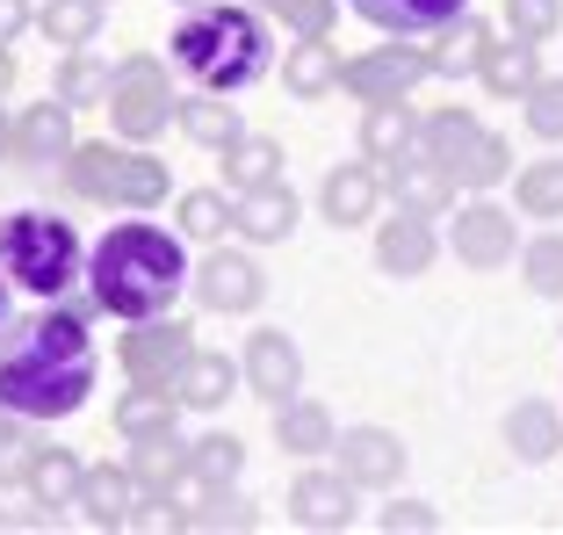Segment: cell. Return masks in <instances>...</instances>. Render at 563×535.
<instances>
[{
	"label": "cell",
	"mask_w": 563,
	"mask_h": 535,
	"mask_svg": "<svg viewBox=\"0 0 563 535\" xmlns=\"http://www.w3.org/2000/svg\"><path fill=\"white\" fill-rule=\"evenodd\" d=\"M95 391V340L80 312L51 304V312L8 326L0 340V405L15 419H66Z\"/></svg>",
	"instance_id": "obj_1"
},
{
	"label": "cell",
	"mask_w": 563,
	"mask_h": 535,
	"mask_svg": "<svg viewBox=\"0 0 563 535\" xmlns=\"http://www.w3.org/2000/svg\"><path fill=\"white\" fill-rule=\"evenodd\" d=\"M188 290V253L181 232H159V225H117L87 253V297L109 318H159L174 312V297Z\"/></svg>",
	"instance_id": "obj_2"
},
{
	"label": "cell",
	"mask_w": 563,
	"mask_h": 535,
	"mask_svg": "<svg viewBox=\"0 0 563 535\" xmlns=\"http://www.w3.org/2000/svg\"><path fill=\"white\" fill-rule=\"evenodd\" d=\"M174 66L188 73L210 95H239L275 66V36H267L261 8H239V0H217L174 30Z\"/></svg>",
	"instance_id": "obj_3"
},
{
	"label": "cell",
	"mask_w": 563,
	"mask_h": 535,
	"mask_svg": "<svg viewBox=\"0 0 563 535\" xmlns=\"http://www.w3.org/2000/svg\"><path fill=\"white\" fill-rule=\"evenodd\" d=\"M0 268L15 275L30 297L44 304H66V290L87 275V247L66 218H51V210H15V218H0Z\"/></svg>",
	"instance_id": "obj_4"
},
{
	"label": "cell",
	"mask_w": 563,
	"mask_h": 535,
	"mask_svg": "<svg viewBox=\"0 0 563 535\" xmlns=\"http://www.w3.org/2000/svg\"><path fill=\"white\" fill-rule=\"evenodd\" d=\"M66 182L95 203H123V210H152L166 203V167L152 152H117V145H73Z\"/></svg>",
	"instance_id": "obj_5"
},
{
	"label": "cell",
	"mask_w": 563,
	"mask_h": 535,
	"mask_svg": "<svg viewBox=\"0 0 563 535\" xmlns=\"http://www.w3.org/2000/svg\"><path fill=\"white\" fill-rule=\"evenodd\" d=\"M101 109L117 117V138L145 145V138H159L166 123H174V80H166L159 58H123L117 80H109V101H101Z\"/></svg>",
	"instance_id": "obj_6"
},
{
	"label": "cell",
	"mask_w": 563,
	"mask_h": 535,
	"mask_svg": "<svg viewBox=\"0 0 563 535\" xmlns=\"http://www.w3.org/2000/svg\"><path fill=\"white\" fill-rule=\"evenodd\" d=\"M196 354V340H188L181 318H137V334H123V369H131V384H166L174 391V376H181V362Z\"/></svg>",
	"instance_id": "obj_7"
},
{
	"label": "cell",
	"mask_w": 563,
	"mask_h": 535,
	"mask_svg": "<svg viewBox=\"0 0 563 535\" xmlns=\"http://www.w3.org/2000/svg\"><path fill=\"white\" fill-rule=\"evenodd\" d=\"M419 80H427V51H412V44L368 51V58H340V87L362 95V101H405Z\"/></svg>",
	"instance_id": "obj_8"
},
{
	"label": "cell",
	"mask_w": 563,
	"mask_h": 535,
	"mask_svg": "<svg viewBox=\"0 0 563 535\" xmlns=\"http://www.w3.org/2000/svg\"><path fill=\"white\" fill-rule=\"evenodd\" d=\"M332 456H340V478L354 492H383L405 478V441L390 427H347V441L332 435Z\"/></svg>",
	"instance_id": "obj_9"
},
{
	"label": "cell",
	"mask_w": 563,
	"mask_h": 535,
	"mask_svg": "<svg viewBox=\"0 0 563 535\" xmlns=\"http://www.w3.org/2000/svg\"><path fill=\"white\" fill-rule=\"evenodd\" d=\"M448 247H455V261H463V268H506L520 253L514 210H506V203H463V218H455Z\"/></svg>",
	"instance_id": "obj_10"
},
{
	"label": "cell",
	"mask_w": 563,
	"mask_h": 535,
	"mask_svg": "<svg viewBox=\"0 0 563 535\" xmlns=\"http://www.w3.org/2000/svg\"><path fill=\"white\" fill-rule=\"evenodd\" d=\"M239 376H246V391H253V398H267V405L297 398V391H303V354H297V340L275 334V326H261V334L246 340Z\"/></svg>",
	"instance_id": "obj_11"
},
{
	"label": "cell",
	"mask_w": 563,
	"mask_h": 535,
	"mask_svg": "<svg viewBox=\"0 0 563 535\" xmlns=\"http://www.w3.org/2000/svg\"><path fill=\"white\" fill-rule=\"evenodd\" d=\"M383 188L398 196V210H412V218H441L448 203H455V174L441 167V160H427V152H405V160H390L383 167Z\"/></svg>",
	"instance_id": "obj_12"
},
{
	"label": "cell",
	"mask_w": 563,
	"mask_h": 535,
	"mask_svg": "<svg viewBox=\"0 0 563 535\" xmlns=\"http://www.w3.org/2000/svg\"><path fill=\"white\" fill-rule=\"evenodd\" d=\"M188 283H196V304L202 312H253V304H261V268L246 261V253H210V261L196 268V275H188Z\"/></svg>",
	"instance_id": "obj_13"
},
{
	"label": "cell",
	"mask_w": 563,
	"mask_h": 535,
	"mask_svg": "<svg viewBox=\"0 0 563 535\" xmlns=\"http://www.w3.org/2000/svg\"><path fill=\"white\" fill-rule=\"evenodd\" d=\"M232 232L246 239V247H275V239H289V232H297V188L267 182V188L232 196Z\"/></svg>",
	"instance_id": "obj_14"
},
{
	"label": "cell",
	"mask_w": 563,
	"mask_h": 535,
	"mask_svg": "<svg viewBox=\"0 0 563 535\" xmlns=\"http://www.w3.org/2000/svg\"><path fill=\"white\" fill-rule=\"evenodd\" d=\"M354 15L368 22V30H383V36H433V30H448V22L463 15L470 0H347Z\"/></svg>",
	"instance_id": "obj_15"
},
{
	"label": "cell",
	"mask_w": 563,
	"mask_h": 535,
	"mask_svg": "<svg viewBox=\"0 0 563 535\" xmlns=\"http://www.w3.org/2000/svg\"><path fill=\"white\" fill-rule=\"evenodd\" d=\"M66 152H73V109L58 95L30 101L15 117V160L22 167H51V160H66Z\"/></svg>",
	"instance_id": "obj_16"
},
{
	"label": "cell",
	"mask_w": 563,
	"mask_h": 535,
	"mask_svg": "<svg viewBox=\"0 0 563 535\" xmlns=\"http://www.w3.org/2000/svg\"><path fill=\"white\" fill-rule=\"evenodd\" d=\"M289 521L303 528H347L354 521V485L340 470H303L297 485H289Z\"/></svg>",
	"instance_id": "obj_17"
},
{
	"label": "cell",
	"mask_w": 563,
	"mask_h": 535,
	"mask_svg": "<svg viewBox=\"0 0 563 535\" xmlns=\"http://www.w3.org/2000/svg\"><path fill=\"white\" fill-rule=\"evenodd\" d=\"M376 203H383V167H362V160H354V167H332L325 188H318V210H325L340 232H347V225H368Z\"/></svg>",
	"instance_id": "obj_18"
},
{
	"label": "cell",
	"mask_w": 563,
	"mask_h": 535,
	"mask_svg": "<svg viewBox=\"0 0 563 535\" xmlns=\"http://www.w3.org/2000/svg\"><path fill=\"white\" fill-rule=\"evenodd\" d=\"M137 478L117 463H87V485H80V514L95 521V528H131L137 521Z\"/></svg>",
	"instance_id": "obj_19"
},
{
	"label": "cell",
	"mask_w": 563,
	"mask_h": 535,
	"mask_svg": "<svg viewBox=\"0 0 563 535\" xmlns=\"http://www.w3.org/2000/svg\"><path fill=\"white\" fill-rule=\"evenodd\" d=\"M484 51H492V30H484V15H455L448 30H433V51H427V73L433 80H463V73L484 66Z\"/></svg>",
	"instance_id": "obj_20"
},
{
	"label": "cell",
	"mask_w": 563,
	"mask_h": 535,
	"mask_svg": "<svg viewBox=\"0 0 563 535\" xmlns=\"http://www.w3.org/2000/svg\"><path fill=\"white\" fill-rule=\"evenodd\" d=\"M22 485H30L36 506H80V485H87V463L73 449H30V470H22Z\"/></svg>",
	"instance_id": "obj_21"
},
{
	"label": "cell",
	"mask_w": 563,
	"mask_h": 535,
	"mask_svg": "<svg viewBox=\"0 0 563 535\" xmlns=\"http://www.w3.org/2000/svg\"><path fill=\"white\" fill-rule=\"evenodd\" d=\"M376 261H383V275H427L433 268V225L412 218V210H398V218L376 232Z\"/></svg>",
	"instance_id": "obj_22"
},
{
	"label": "cell",
	"mask_w": 563,
	"mask_h": 535,
	"mask_svg": "<svg viewBox=\"0 0 563 535\" xmlns=\"http://www.w3.org/2000/svg\"><path fill=\"white\" fill-rule=\"evenodd\" d=\"M412 145H419V117L412 109H405V101H368V117H362L368 167H390V160H405Z\"/></svg>",
	"instance_id": "obj_23"
},
{
	"label": "cell",
	"mask_w": 563,
	"mask_h": 535,
	"mask_svg": "<svg viewBox=\"0 0 563 535\" xmlns=\"http://www.w3.org/2000/svg\"><path fill=\"white\" fill-rule=\"evenodd\" d=\"M174 413H181V398L166 384H137L117 398V435L123 441H152V435H174Z\"/></svg>",
	"instance_id": "obj_24"
},
{
	"label": "cell",
	"mask_w": 563,
	"mask_h": 535,
	"mask_svg": "<svg viewBox=\"0 0 563 535\" xmlns=\"http://www.w3.org/2000/svg\"><path fill=\"white\" fill-rule=\"evenodd\" d=\"M275 441H282L289 456H325V449H332V413H325L318 398H303V391H297V398L275 405Z\"/></svg>",
	"instance_id": "obj_25"
},
{
	"label": "cell",
	"mask_w": 563,
	"mask_h": 535,
	"mask_svg": "<svg viewBox=\"0 0 563 535\" xmlns=\"http://www.w3.org/2000/svg\"><path fill=\"white\" fill-rule=\"evenodd\" d=\"M232 376H239V369H232V354L196 348V354L181 362V376H174V398H181V405H196V413H217V405L232 398Z\"/></svg>",
	"instance_id": "obj_26"
},
{
	"label": "cell",
	"mask_w": 563,
	"mask_h": 535,
	"mask_svg": "<svg viewBox=\"0 0 563 535\" xmlns=\"http://www.w3.org/2000/svg\"><path fill=\"white\" fill-rule=\"evenodd\" d=\"M174 123H181L196 145H210V152H224L239 131H246V123H239V109L224 95H210V87H202V95H188V101H174Z\"/></svg>",
	"instance_id": "obj_27"
},
{
	"label": "cell",
	"mask_w": 563,
	"mask_h": 535,
	"mask_svg": "<svg viewBox=\"0 0 563 535\" xmlns=\"http://www.w3.org/2000/svg\"><path fill=\"white\" fill-rule=\"evenodd\" d=\"M131 478H137V492H152V500H174V485L188 478V449L174 435H152V441H131Z\"/></svg>",
	"instance_id": "obj_28"
},
{
	"label": "cell",
	"mask_w": 563,
	"mask_h": 535,
	"mask_svg": "<svg viewBox=\"0 0 563 535\" xmlns=\"http://www.w3.org/2000/svg\"><path fill=\"white\" fill-rule=\"evenodd\" d=\"M224 182H232V196H246V188H267V182H282V145H275V138H253V131H239L232 145H224Z\"/></svg>",
	"instance_id": "obj_29"
},
{
	"label": "cell",
	"mask_w": 563,
	"mask_h": 535,
	"mask_svg": "<svg viewBox=\"0 0 563 535\" xmlns=\"http://www.w3.org/2000/svg\"><path fill=\"white\" fill-rule=\"evenodd\" d=\"M506 441H514L520 463H549V456H556V441H563V419L549 413L542 398H520L514 413H506Z\"/></svg>",
	"instance_id": "obj_30"
},
{
	"label": "cell",
	"mask_w": 563,
	"mask_h": 535,
	"mask_svg": "<svg viewBox=\"0 0 563 535\" xmlns=\"http://www.w3.org/2000/svg\"><path fill=\"white\" fill-rule=\"evenodd\" d=\"M340 87V51L325 44V36H297L289 44V95L297 101H318Z\"/></svg>",
	"instance_id": "obj_31"
},
{
	"label": "cell",
	"mask_w": 563,
	"mask_h": 535,
	"mask_svg": "<svg viewBox=\"0 0 563 535\" xmlns=\"http://www.w3.org/2000/svg\"><path fill=\"white\" fill-rule=\"evenodd\" d=\"M477 73H484V87H492L498 101H520L534 80H542V58H534V44H520V36H514V44H492V51H484Z\"/></svg>",
	"instance_id": "obj_32"
},
{
	"label": "cell",
	"mask_w": 563,
	"mask_h": 535,
	"mask_svg": "<svg viewBox=\"0 0 563 535\" xmlns=\"http://www.w3.org/2000/svg\"><path fill=\"white\" fill-rule=\"evenodd\" d=\"M109 80H117V66H101V58H87V51H66L51 95L66 101V109H101V101H109Z\"/></svg>",
	"instance_id": "obj_33"
},
{
	"label": "cell",
	"mask_w": 563,
	"mask_h": 535,
	"mask_svg": "<svg viewBox=\"0 0 563 535\" xmlns=\"http://www.w3.org/2000/svg\"><path fill=\"white\" fill-rule=\"evenodd\" d=\"M448 174H455V188H498L506 174H514V152H506V138H498V131H477Z\"/></svg>",
	"instance_id": "obj_34"
},
{
	"label": "cell",
	"mask_w": 563,
	"mask_h": 535,
	"mask_svg": "<svg viewBox=\"0 0 563 535\" xmlns=\"http://www.w3.org/2000/svg\"><path fill=\"white\" fill-rule=\"evenodd\" d=\"M239 463H246V441L239 435H202L196 449H188V485H232L239 478Z\"/></svg>",
	"instance_id": "obj_35"
},
{
	"label": "cell",
	"mask_w": 563,
	"mask_h": 535,
	"mask_svg": "<svg viewBox=\"0 0 563 535\" xmlns=\"http://www.w3.org/2000/svg\"><path fill=\"white\" fill-rule=\"evenodd\" d=\"M477 131H484V123L463 117V109H433V117H419V152H427V160H441V167H455V160H463V145Z\"/></svg>",
	"instance_id": "obj_36"
},
{
	"label": "cell",
	"mask_w": 563,
	"mask_h": 535,
	"mask_svg": "<svg viewBox=\"0 0 563 535\" xmlns=\"http://www.w3.org/2000/svg\"><path fill=\"white\" fill-rule=\"evenodd\" d=\"M44 36L51 44H66V51H87L95 44V30H101V0H44Z\"/></svg>",
	"instance_id": "obj_37"
},
{
	"label": "cell",
	"mask_w": 563,
	"mask_h": 535,
	"mask_svg": "<svg viewBox=\"0 0 563 535\" xmlns=\"http://www.w3.org/2000/svg\"><path fill=\"white\" fill-rule=\"evenodd\" d=\"M514 196H520V218H563V160H528Z\"/></svg>",
	"instance_id": "obj_38"
},
{
	"label": "cell",
	"mask_w": 563,
	"mask_h": 535,
	"mask_svg": "<svg viewBox=\"0 0 563 535\" xmlns=\"http://www.w3.org/2000/svg\"><path fill=\"white\" fill-rule=\"evenodd\" d=\"M181 232L188 239H224L232 232V196H224V188H188L181 196Z\"/></svg>",
	"instance_id": "obj_39"
},
{
	"label": "cell",
	"mask_w": 563,
	"mask_h": 535,
	"mask_svg": "<svg viewBox=\"0 0 563 535\" xmlns=\"http://www.w3.org/2000/svg\"><path fill=\"white\" fill-rule=\"evenodd\" d=\"M520 275H528V290H542V297H563V232H542L520 247Z\"/></svg>",
	"instance_id": "obj_40"
},
{
	"label": "cell",
	"mask_w": 563,
	"mask_h": 535,
	"mask_svg": "<svg viewBox=\"0 0 563 535\" xmlns=\"http://www.w3.org/2000/svg\"><path fill=\"white\" fill-rule=\"evenodd\" d=\"M253 506L246 500H232V485H210V500L202 506H188V514H174V528H253Z\"/></svg>",
	"instance_id": "obj_41"
},
{
	"label": "cell",
	"mask_w": 563,
	"mask_h": 535,
	"mask_svg": "<svg viewBox=\"0 0 563 535\" xmlns=\"http://www.w3.org/2000/svg\"><path fill=\"white\" fill-rule=\"evenodd\" d=\"M506 30L520 44H542V36L563 30V0H506Z\"/></svg>",
	"instance_id": "obj_42"
},
{
	"label": "cell",
	"mask_w": 563,
	"mask_h": 535,
	"mask_svg": "<svg viewBox=\"0 0 563 535\" xmlns=\"http://www.w3.org/2000/svg\"><path fill=\"white\" fill-rule=\"evenodd\" d=\"M520 101H528V131L556 145V138H563V80H534Z\"/></svg>",
	"instance_id": "obj_43"
},
{
	"label": "cell",
	"mask_w": 563,
	"mask_h": 535,
	"mask_svg": "<svg viewBox=\"0 0 563 535\" xmlns=\"http://www.w3.org/2000/svg\"><path fill=\"white\" fill-rule=\"evenodd\" d=\"M261 8H275L289 22V36H325L332 15H340V0H261Z\"/></svg>",
	"instance_id": "obj_44"
},
{
	"label": "cell",
	"mask_w": 563,
	"mask_h": 535,
	"mask_svg": "<svg viewBox=\"0 0 563 535\" xmlns=\"http://www.w3.org/2000/svg\"><path fill=\"white\" fill-rule=\"evenodd\" d=\"M30 470V441H22V419L0 405V478H22Z\"/></svg>",
	"instance_id": "obj_45"
},
{
	"label": "cell",
	"mask_w": 563,
	"mask_h": 535,
	"mask_svg": "<svg viewBox=\"0 0 563 535\" xmlns=\"http://www.w3.org/2000/svg\"><path fill=\"white\" fill-rule=\"evenodd\" d=\"M383 528H390V535H405V528L427 535V528H441V514H433V506H412V500H405V506H390V514H383Z\"/></svg>",
	"instance_id": "obj_46"
},
{
	"label": "cell",
	"mask_w": 563,
	"mask_h": 535,
	"mask_svg": "<svg viewBox=\"0 0 563 535\" xmlns=\"http://www.w3.org/2000/svg\"><path fill=\"white\" fill-rule=\"evenodd\" d=\"M30 22H36V15H30V0H0V44H15Z\"/></svg>",
	"instance_id": "obj_47"
},
{
	"label": "cell",
	"mask_w": 563,
	"mask_h": 535,
	"mask_svg": "<svg viewBox=\"0 0 563 535\" xmlns=\"http://www.w3.org/2000/svg\"><path fill=\"white\" fill-rule=\"evenodd\" d=\"M0 160H15V123L0 117Z\"/></svg>",
	"instance_id": "obj_48"
},
{
	"label": "cell",
	"mask_w": 563,
	"mask_h": 535,
	"mask_svg": "<svg viewBox=\"0 0 563 535\" xmlns=\"http://www.w3.org/2000/svg\"><path fill=\"white\" fill-rule=\"evenodd\" d=\"M15 87V58H8V44H0V95Z\"/></svg>",
	"instance_id": "obj_49"
},
{
	"label": "cell",
	"mask_w": 563,
	"mask_h": 535,
	"mask_svg": "<svg viewBox=\"0 0 563 535\" xmlns=\"http://www.w3.org/2000/svg\"><path fill=\"white\" fill-rule=\"evenodd\" d=\"M8 318H15V312H8V283H0V334H8Z\"/></svg>",
	"instance_id": "obj_50"
},
{
	"label": "cell",
	"mask_w": 563,
	"mask_h": 535,
	"mask_svg": "<svg viewBox=\"0 0 563 535\" xmlns=\"http://www.w3.org/2000/svg\"><path fill=\"white\" fill-rule=\"evenodd\" d=\"M181 8H188V15H196V8H217V0H181Z\"/></svg>",
	"instance_id": "obj_51"
}]
</instances>
